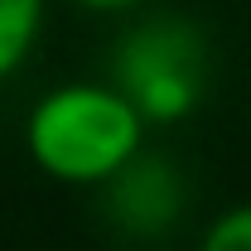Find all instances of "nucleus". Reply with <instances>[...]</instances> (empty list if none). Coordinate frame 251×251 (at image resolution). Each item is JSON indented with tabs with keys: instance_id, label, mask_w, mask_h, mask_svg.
I'll use <instances>...</instances> for the list:
<instances>
[{
	"instance_id": "nucleus-1",
	"label": "nucleus",
	"mask_w": 251,
	"mask_h": 251,
	"mask_svg": "<svg viewBox=\"0 0 251 251\" xmlns=\"http://www.w3.org/2000/svg\"><path fill=\"white\" fill-rule=\"evenodd\" d=\"M150 121L116 82H63L25 116L34 169L73 188H101L145 150Z\"/></svg>"
},
{
	"instance_id": "nucleus-2",
	"label": "nucleus",
	"mask_w": 251,
	"mask_h": 251,
	"mask_svg": "<svg viewBox=\"0 0 251 251\" xmlns=\"http://www.w3.org/2000/svg\"><path fill=\"white\" fill-rule=\"evenodd\" d=\"M111 82L150 126L184 121L208 92V39L188 20H145L121 39Z\"/></svg>"
},
{
	"instance_id": "nucleus-3",
	"label": "nucleus",
	"mask_w": 251,
	"mask_h": 251,
	"mask_svg": "<svg viewBox=\"0 0 251 251\" xmlns=\"http://www.w3.org/2000/svg\"><path fill=\"white\" fill-rule=\"evenodd\" d=\"M101 188H106L111 222L121 232H130V237H164L174 222L184 218V179L174 174L169 159H159V155L140 150Z\"/></svg>"
},
{
	"instance_id": "nucleus-4",
	"label": "nucleus",
	"mask_w": 251,
	"mask_h": 251,
	"mask_svg": "<svg viewBox=\"0 0 251 251\" xmlns=\"http://www.w3.org/2000/svg\"><path fill=\"white\" fill-rule=\"evenodd\" d=\"M44 34V0H0V82L29 63Z\"/></svg>"
},
{
	"instance_id": "nucleus-5",
	"label": "nucleus",
	"mask_w": 251,
	"mask_h": 251,
	"mask_svg": "<svg viewBox=\"0 0 251 251\" xmlns=\"http://www.w3.org/2000/svg\"><path fill=\"white\" fill-rule=\"evenodd\" d=\"M198 251H251V203H237L208 222L198 237Z\"/></svg>"
},
{
	"instance_id": "nucleus-6",
	"label": "nucleus",
	"mask_w": 251,
	"mask_h": 251,
	"mask_svg": "<svg viewBox=\"0 0 251 251\" xmlns=\"http://www.w3.org/2000/svg\"><path fill=\"white\" fill-rule=\"evenodd\" d=\"M82 10H130V5H145V0H73Z\"/></svg>"
}]
</instances>
